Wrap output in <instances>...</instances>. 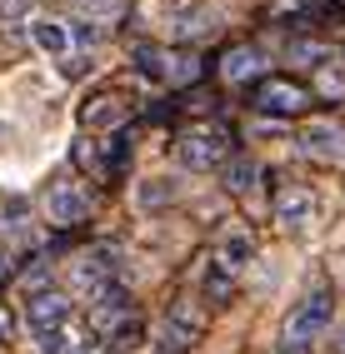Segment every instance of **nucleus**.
Listing matches in <instances>:
<instances>
[{"label": "nucleus", "instance_id": "f257e3e1", "mask_svg": "<svg viewBox=\"0 0 345 354\" xmlns=\"http://www.w3.org/2000/svg\"><path fill=\"white\" fill-rule=\"evenodd\" d=\"M90 335H96L110 354H125L145 339V315L135 310V299L125 285H110L90 299Z\"/></svg>", "mask_w": 345, "mask_h": 354}, {"label": "nucleus", "instance_id": "f03ea898", "mask_svg": "<svg viewBox=\"0 0 345 354\" xmlns=\"http://www.w3.org/2000/svg\"><path fill=\"white\" fill-rule=\"evenodd\" d=\"M335 319V290L330 285H315V290H306L301 295V304L285 315V324H281V339H285V349L295 354V349H310L320 335H326V324Z\"/></svg>", "mask_w": 345, "mask_h": 354}, {"label": "nucleus", "instance_id": "7ed1b4c3", "mask_svg": "<svg viewBox=\"0 0 345 354\" xmlns=\"http://www.w3.org/2000/svg\"><path fill=\"white\" fill-rule=\"evenodd\" d=\"M230 130H220V125H195V130H186L175 140V160L186 165V170H220V165L230 160Z\"/></svg>", "mask_w": 345, "mask_h": 354}, {"label": "nucleus", "instance_id": "20e7f679", "mask_svg": "<svg viewBox=\"0 0 345 354\" xmlns=\"http://www.w3.org/2000/svg\"><path fill=\"white\" fill-rule=\"evenodd\" d=\"M71 279H76V290L90 295V299H96L100 290H110V285H121V250L115 245H90L85 254H76Z\"/></svg>", "mask_w": 345, "mask_h": 354}, {"label": "nucleus", "instance_id": "39448f33", "mask_svg": "<svg viewBox=\"0 0 345 354\" xmlns=\"http://www.w3.org/2000/svg\"><path fill=\"white\" fill-rule=\"evenodd\" d=\"M200 335H205V319L191 310V299H175L155 329V354H191Z\"/></svg>", "mask_w": 345, "mask_h": 354}, {"label": "nucleus", "instance_id": "423d86ee", "mask_svg": "<svg viewBox=\"0 0 345 354\" xmlns=\"http://www.w3.org/2000/svg\"><path fill=\"white\" fill-rule=\"evenodd\" d=\"M310 100H315V90H306L301 80H290V75H270V80L256 85V100H250V105H256L260 115H306Z\"/></svg>", "mask_w": 345, "mask_h": 354}, {"label": "nucleus", "instance_id": "0eeeda50", "mask_svg": "<svg viewBox=\"0 0 345 354\" xmlns=\"http://www.w3.org/2000/svg\"><path fill=\"white\" fill-rule=\"evenodd\" d=\"M90 195H85V185L76 180H55L51 190H45V220L60 225V230H71V225H85L90 220Z\"/></svg>", "mask_w": 345, "mask_h": 354}, {"label": "nucleus", "instance_id": "6e6552de", "mask_svg": "<svg viewBox=\"0 0 345 354\" xmlns=\"http://www.w3.org/2000/svg\"><path fill=\"white\" fill-rule=\"evenodd\" d=\"M26 324L35 329V335H55V329L71 324V295H60V290H35L26 295Z\"/></svg>", "mask_w": 345, "mask_h": 354}, {"label": "nucleus", "instance_id": "1a4fd4ad", "mask_svg": "<svg viewBox=\"0 0 345 354\" xmlns=\"http://www.w3.org/2000/svg\"><path fill=\"white\" fill-rule=\"evenodd\" d=\"M130 120V105L115 95V90H105V95H90L80 105V130H121Z\"/></svg>", "mask_w": 345, "mask_h": 354}, {"label": "nucleus", "instance_id": "9d476101", "mask_svg": "<svg viewBox=\"0 0 345 354\" xmlns=\"http://www.w3.org/2000/svg\"><path fill=\"white\" fill-rule=\"evenodd\" d=\"M310 215H315V190L310 185H281V190H275V220L285 230L310 225Z\"/></svg>", "mask_w": 345, "mask_h": 354}, {"label": "nucleus", "instance_id": "9b49d317", "mask_svg": "<svg viewBox=\"0 0 345 354\" xmlns=\"http://www.w3.org/2000/svg\"><path fill=\"white\" fill-rule=\"evenodd\" d=\"M301 150L320 160H345V125L340 120H310L301 130Z\"/></svg>", "mask_w": 345, "mask_h": 354}, {"label": "nucleus", "instance_id": "f8f14e48", "mask_svg": "<svg viewBox=\"0 0 345 354\" xmlns=\"http://www.w3.org/2000/svg\"><path fill=\"white\" fill-rule=\"evenodd\" d=\"M215 26H220V10L211 6V0H191V6L175 10V40H180V45L215 35Z\"/></svg>", "mask_w": 345, "mask_h": 354}, {"label": "nucleus", "instance_id": "ddd939ff", "mask_svg": "<svg viewBox=\"0 0 345 354\" xmlns=\"http://www.w3.org/2000/svg\"><path fill=\"white\" fill-rule=\"evenodd\" d=\"M45 354H110L96 335H90V324H65L55 335H45Z\"/></svg>", "mask_w": 345, "mask_h": 354}, {"label": "nucleus", "instance_id": "4468645a", "mask_svg": "<svg viewBox=\"0 0 345 354\" xmlns=\"http://www.w3.org/2000/svg\"><path fill=\"white\" fill-rule=\"evenodd\" d=\"M260 65H265V55L256 50V45H230V50L220 55V75H225L230 85H240V80H250V75H260Z\"/></svg>", "mask_w": 345, "mask_h": 354}, {"label": "nucleus", "instance_id": "2eb2a0df", "mask_svg": "<svg viewBox=\"0 0 345 354\" xmlns=\"http://www.w3.org/2000/svg\"><path fill=\"white\" fill-rule=\"evenodd\" d=\"M30 40L40 45L45 55H60L71 50V26H60V20H30Z\"/></svg>", "mask_w": 345, "mask_h": 354}, {"label": "nucleus", "instance_id": "dca6fc26", "mask_svg": "<svg viewBox=\"0 0 345 354\" xmlns=\"http://www.w3.org/2000/svg\"><path fill=\"white\" fill-rule=\"evenodd\" d=\"M230 285H236V274H230L220 259H205V270H200V295L211 299V304H220V299H230Z\"/></svg>", "mask_w": 345, "mask_h": 354}, {"label": "nucleus", "instance_id": "f3484780", "mask_svg": "<svg viewBox=\"0 0 345 354\" xmlns=\"http://www.w3.org/2000/svg\"><path fill=\"white\" fill-rule=\"evenodd\" d=\"M200 75V55L195 50H166V80L170 85H191Z\"/></svg>", "mask_w": 345, "mask_h": 354}, {"label": "nucleus", "instance_id": "a211bd4d", "mask_svg": "<svg viewBox=\"0 0 345 354\" xmlns=\"http://www.w3.org/2000/svg\"><path fill=\"white\" fill-rule=\"evenodd\" d=\"M215 259H220L230 274H240V270H245V259H250V240H245V234H230V240L220 245V254H215Z\"/></svg>", "mask_w": 345, "mask_h": 354}, {"label": "nucleus", "instance_id": "6ab92c4d", "mask_svg": "<svg viewBox=\"0 0 345 354\" xmlns=\"http://www.w3.org/2000/svg\"><path fill=\"white\" fill-rule=\"evenodd\" d=\"M320 95H326V100H340L345 95V65H335V60H326V65H320Z\"/></svg>", "mask_w": 345, "mask_h": 354}, {"label": "nucleus", "instance_id": "aec40b11", "mask_svg": "<svg viewBox=\"0 0 345 354\" xmlns=\"http://www.w3.org/2000/svg\"><path fill=\"white\" fill-rule=\"evenodd\" d=\"M135 65H141V75L166 80V50H160V45H141V50H135Z\"/></svg>", "mask_w": 345, "mask_h": 354}, {"label": "nucleus", "instance_id": "412c9836", "mask_svg": "<svg viewBox=\"0 0 345 354\" xmlns=\"http://www.w3.org/2000/svg\"><path fill=\"white\" fill-rule=\"evenodd\" d=\"M250 180H256V165H250V160H230V170H225V185H230V190L245 195Z\"/></svg>", "mask_w": 345, "mask_h": 354}, {"label": "nucleus", "instance_id": "4be33fe9", "mask_svg": "<svg viewBox=\"0 0 345 354\" xmlns=\"http://www.w3.org/2000/svg\"><path fill=\"white\" fill-rule=\"evenodd\" d=\"M0 15H6V20H20V15H30V0H0Z\"/></svg>", "mask_w": 345, "mask_h": 354}, {"label": "nucleus", "instance_id": "5701e85b", "mask_svg": "<svg viewBox=\"0 0 345 354\" xmlns=\"http://www.w3.org/2000/svg\"><path fill=\"white\" fill-rule=\"evenodd\" d=\"M6 279H10V250L0 245V285H6Z\"/></svg>", "mask_w": 345, "mask_h": 354}, {"label": "nucleus", "instance_id": "b1692460", "mask_svg": "<svg viewBox=\"0 0 345 354\" xmlns=\"http://www.w3.org/2000/svg\"><path fill=\"white\" fill-rule=\"evenodd\" d=\"M0 339H10V315L0 310Z\"/></svg>", "mask_w": 345, "mask_h": 354}, {"label": "nucleus", "instance_id": "393cba45", "mask_svg": "<svg viewBox=\"0 0 345 354\" xmlns=\"http://www.w3.org/2000/svg\"><path fill=\"white\" fill-rule=\"evenodd\" d=\"M335 6H345V0H335Z\"/></svg>", "mask_w": 345, "mask_h": 354}]
</instances>
